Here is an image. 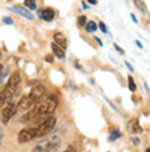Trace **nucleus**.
Segmentation results:
<instances>
[{
	"label": "nucleus",
	"instance_id": "nucleus-16",
	"mask_svg": "<svg viewBox=\"0 0 150 152\" xmlns=\"http://www.w3.org/2000/svg\"><path fill=\"white\" fill-rule=\"evenodd\" d=\"M135 6L139 8V11H142V14H145L146 12V6H145V3H143L142 0H134Z\"/></svg>",
	"mask_w": 150,
	"mask_h": 152
},
{
	"label": "nucleus",
	"instance_id": "nucleus-6",
	"mask_svg": "<svg viewBox=\"0 0 150 152\" xmlns=\"http://www.w3.org/2000/svg\"><path fill=\"white\" fill-rule=\"evenodd\" d=\"M20 82H21V75H20L18 71H16V72H13L11 76L8 77V82H7V84H6V88L11 90L13 93H16L17 88H18V86H20Z\"/></svg>",
	"mask_w": 150,
	"mask_h": 152
},
{
	"label": "nucleus",
	"instance_id": "nucleus-2",
	"mask_svg": "<svg viewBox=\"0 0 150 152\" xmlns=\"http://www.w3.org/2000/svg\"><path fill=\"white\" fill-rule=\"evenodd\" d=\"M38 105H39V118H47V116H52L53 112L56 111L58 100L54 94H52V96H47L46 98L38 101Z\"/></svg>",
	"mask_w": 150,
	"mask_h": 152
},
{
	"label": "nucleus",
	"instance_id": "nucleus-11",
	"mask_svg": "<svg viewBox=\"0 0 150 152\" xmlns=\"http://www.w3.org/2000/svg\"><path fill=\"white\" fill-rule=\"evenodd\" d=\"M128 129H129L131 133H134V134H139V133L143 132V129L140 127V124H139L138 119H134L131 120L129 123H128Z\"/></svg>",
	"mask_w": 150,
	"mask_h": 152
},
{
	"label": "nucleus",
	"instance_id": "nucleus-24",
	"mask_svg": "<svg viewBox=\"0 0 150 152\" xmlns=\"http://www.w3.org/2000/svg\"><path fill=\"white\" fill-rule=\"evenodd\" d=\"M135 43H136V46H138L139 48H143V44L140 43V42H139V40H136V42H135Z\"/></svg>",
	"mask_w": 150,
	"mask_h": 152
},
{
	"label": "nucleus",
	"instance_id": "nucleus-32",
	"mask_svg": "<svg viewBox=\"0 0 150 152\" xmlns=\"http://www.w3.org/2000/svg\"><path fill=\"white\" fill-rule=\"evenodd\" d=\"M0 72H3V65L0 64Z\"/></svg>",
	"mask_w": 150,
	"mask_h": 152
},
{
	"label": "nucleus",
	"instance_id": "nucleus-10",
	"mask_svg": "<svg viewBox=\"0 0 150 152\" xmlns=\"http://www.w3.org/2000/svg\"><path fill=\"white\" fill-rule=\"evenodd\" d=\"M54 43H56L57 46H60L63 50H65V48H67V39H65V36L61 32H56V33H54Z\"/></svg>",
	"mask_w": 150,
	"mask_h": 152
},
{
	"label": "nucleus",
	"instance_id": "nucleus-12",
	"mask_svg": "<svg viewBox=\"0 0 150 152\" xmlns=\"http://www.w3.org/2000/svg\"><path fill=\"white\" fill-rule=\"evenodd\" d=\"M52 50H53V53H54V56H56L57 58H64V57H65L64 50H63L60 46H57L54 42L52 43Z\"/></svg>",
	"mask_w": 150,
	"mask_h": 152
},
{
	"label": "nucleus",
	"instance_id": "nucleus-17",
	"mask_svg": "<svg viewBox=\"0 0 150 152\" xmlns=\"http://www.w3.org/2000/svg\"><path fill=\"white\" fill-rule=\"evenodd\" d=\"M86 17L85 15H79L78 17V26H79V28H82V26H85L86 25Z\"/></svg>",
	"mask_w": 150,
	"mask_h": 152
},
{
	"label": "nucleus",
	"instance_id": "nucleus-31",
	"mask_svg": "<svg viewBox=\"0 0 150 152\" xmlns=\"http://www.w3.org/2000/svg\"><path fill=\"white\" fill-rule=\"evenodd\" d=\"M1 138H3V132L0 130V142H1Z\"/></svg>",
	"mask_w": 150,
	"mask_h": 152
},
{
	"label": "nucleus",
	"instance_id": "nucleus-29",
	"mask_svg": "<svg viewBox=\"0 0 150 152\" xmlns=\"http://www.w3.org/2000/svg\"><path fill=\"white\" fill-rule=\"evenodd\" d=\"M82 7L85 8V10H88V4H86L85 1H82Z\"/></svg>",
	"mask_w": 150,
	"mask_h": 152
},
{
	"label": "nucleus",
	"instance_id": "nucleus-26",
	"mask_svg": "<svg viewBox=\"0 0 150 152\" xmlns=\"http://www.w3.org/2000/svg\"><path fill=\"white\" fill-rule=\"evenodd\" d=\"M46 61H47V62H53V57L47 56V57H46Z\"/></svg>",
	"mask_w": 150,
	"mask_h": 152
},
{
	"label": "nucleus",
	"instance_id": "nucleus-9",
	"mask_svg": "<svg viewBox=\"0 0 150 152\" xmlns=\"http://www.w3.org/2000/svg\"><path fill=\"white\" fill-rule=\"evenodd\" d=\"M14 94L16 93H13L11 90H8V88L4 87L1 91H0V108H3L4 105L7 104V101L11 98V97H14Z\"/></svg>",
	"mask_w": 150,
	"mask_h": 152
},
{
	"label": "nucleus",
	"instance_id": "nucleus-7",
	"mask_svg": "<svg viewBox=\"0 0 150 152\" xmlns=\"http://www.w3.org/2000/svg\"><path fill=\"white\" fill-rule=\"evenodd\" d=\"M7 10H10V11H13V12H16V14H18V15H21V17H24V18H27V20H29V21L33 20L32 12L29 11V10H25L24 7L14 6V7H10V8H7Z\"/></svg>",
	"mask_w": 150,
	"mask_h": 152
},
{
	"label": "nucleus",
	"instance_id": "nucleus-28",
	"mask_svg": "<svg viewBox=\"0 0 150 152\" xmlns=\"http://www.w3.org/2000/svg\"><path fill=\"white\" fill-rule=\"evenodd\" d=\"M88 3H90V4H98V0H88Z\"/></svg>",
	"mask_w": 150,
	"mask_h": 152
},
{
	"label": "nucleus",
	"instance_id": "nucleus-1",
	"mask_svg": "<svg viewBox=\"0 0 150 152\" xmlns=\"http://www.w3.org/2000/svg\"><path fill=\"white\" fill-rule=\"evenodd\" d=\"M45 91H46V88L43 84H36L35 87H32V90L29 91L28 96L22 97V98L18 101L17 108L20 109V111H28V109H31L38 101H41L42 98H43Z\"/></svg>",
	"mask_w": 150,
	"mask_h": 152
},
{
	"label": "nucleus",
	"instance_id": "nucleus-8",
	"mask_svg": "<svg viewBox=\"0 0 150 152\" xmlns=\"http://www.w3.org/2000/svg\"><path fill=\"white\" fill-rule=\"evenodd\" d=\"M38 15H39V18L46 21V22H50L54 18V10H52V8H41L38 11Z\"/></svg>",
	"mask_w": 150,
	"mask_h": 152
},
{
	"label": "nucleus",
	"instance_id": "nucleus-27",
	"mask_svg": "<svg viewBox=\"0 0 150 152\" xmlns=\"http://www.w3.org/2000/svg\"><path fill=\"white\" fill-rule=\"evenodd\" d=\"M131 18H132V21H134L135 24H138V21H136V17H135L134 14H131Z\"/></svg>",
	"mask_w": 150,
	"mask_h": 152
},
{
	"label": "nucleus",
	"instance_id": "nucleus-3",
	"mask_svg": "<svg viewBox=\"0 0 150 152\" xmlns=\"http://www.w3.org/2000/svg\"><path fill=\"white\" fill-rule=\"evenodd\" d=\"M56 126V118L54 116H47L42 120L41 123L35 127V132H36V137H45L47 136L50 132Z\"/></svg>",
	"mask_w": 150,
	"mask_h": 152
},
{
	"label": "nucleus",
	"instance_id": "nucleus-23",
	"mask_svg": "<svg viewBox=\"0 0 150 152\" xmlns=\"http://www.w3.org/2000/svg\"><path fill=\"white\" fill-rule=\"evenodd\" d=\"M125 65H126V68L129 69L131 72H134V71H135V69H134V66H132V65H131L129 62H128V61H126V62H125Z\"/></svg>",
	"mask_w": 150,
	"mask_h": 152
},
{
	"label": "nucleus",
	"instance_id": "nucleus-15",
	"mask_svg": "<svg viewBox=\"0 0 150 152\" xmlns=\"http://www.w3.org/2000/svg\"><path fill=\"white\" fill-rule=\"evenodd\" d=\"M128 88H129L132 93L136 91V83H135V80L132 76H128Z\"/></svg>",
	"mask_w": 150,
	"mask_h": 152
},
{
	"label": "nucleus",
	"instance_id": "nucleus-25",
	"mask_svg": "<svg viewBox=\"0 0 150 152\" xmlns=\"http://www.w3.org/2000/svg\"><path fill=\"white\" fill-rule=\"evenodd\" d=\"M132 144H134V145H138L139 144V140H138V138H132Z\"/></svg>",
	"mask_w": 150,
	"mask_h": 152
},
{
	"label": "nucleus",
	"instance_id": "nucleus-5",
	"mask_svg": "<svg viewBox=\"0 0 150 152\" xmlns=\"http://www.w3.org/2000/svg\"><path fill=\"white\" fill-rule=\"evenodd\" d=\"M35 137H36L35 127L22 129V130L18 133V142H20V144H25V142H29L31 140H33Z\"/></svg>",
	"mask_w": 150,
	"mask_h": 152
},
{
	"label": "nucleus",
	"instance_id": "nucleus-30",
	"mask_svg": "<svg viewBox=\"0 0 150 152\" xmlns=\"http://www.w3.org/2000/svg\"><path fill=\"white\" fill-rule=\"evenodd\" d=\"M96 42H98V43H99V46H103V43H101V40L99 39V37H96Z\"/></svg>",
	"mask_w": 150,
	"mask_h": 152
},
{
	"label": "nucleus",
	"instance_id": "nucleus-20",
	"mask_svg": "<svg viewBox=\"0 0 150 152\" xmlns=\"http://www.w3.org/2000/svg\"><path fill=\"white\" fill-rule=\"evenodd\" d=\"M114 48H115V50H117V51L120 53V54H121V56H124V54H125V51H124V50H122V48L120 47V46H118L117 43H114Z\"/></svg>",
	"mask_w": 150,
	"mask_h": 152
},
{
	"label": "nucleus",
	"instance_id": "nucleus-33",
	"mask_svg": "<svg viewBox=\"0 0 150 152\" xmlns=\"http://www.w3.org/2000/svg\"><path fill=\"white\" fill-rule=\"evenodd\" d=\"M146 152H150V148H147V149H146Z\"/></svg>",
	"mask_w": 150,
	"mask_h": 152
},
{
	"label": "nucleus",
	"instance_id": "nucleus-22",
	"mask_svg": "<svg viewBox=\"0 0 150 152\" xmlns=\"http://www.w3.org/2000/svg\"><path fill=\"white\" fill-rule=\"evenodd\" d=\"M63 152H75V148H74L72 145H69V147H67L65 151H63Z\"/></svg>",
	"mask_w": 150,
	"mask_h": 152
},
{
	"label": "nucleus",
	"instance_id": "nucleus-19",
	"mask_svg": "<svg viewBox=\"0 0 150 152\" xmlns=\"http://www.w3.org/2000/svg\"><path fill=\"white\" fill-rule=\"evenodd\" d=\"M99 28H100V31L103 33H109V31H107V26H106V24L104 22H99V25H98Z\"/></svg>",
	"mask_w": 150,
	"mask_h": 152
},
{
	"label": "nucleus",
	"instance_id": "nucleus-18",
	"mask_svg": "<svg viewBox=\"0 0 150 152\" xmlns=\"http://www.w3.org/2000/svg\"><path fill=\"white\" fill-rule=\"evenodd\" d=\"M120 136H121V133L118 132V130H113V132H111V136H110V140L114 141L115 138H118Z\"/></svg>",
	"mask_w": 150,
	"mask_h": 152
},
{
	"label": "nucleus",
	"instance_id": "nucleus-21",
	"mask_svg": "<svg viewBox=\"0 0 150 152\" xmlns=\"http://www.w3.org/2000/svg\"><path fill=\"white\" fill-rule=\"evenodd\" d=\"M3 22H4V24H7V25H13V20H11V18H8V17H4Z\"/></svg>",
	"mask_w": 150,
	"mask_h": 152
},
{
	"label": "nucleus",
	"instance_id": "nucleus-13",
	"mask_svg": "<svg viewBox=\"0 0 150 152\" xmlns=\"http://www.w3.org/2000/svg\"><path fill=\"white\" fill-rule=\"evenodd\" d=\"M98 24L95 22V21H88L86 22V25H85V29H86V32L88 33H93V32H96L98 31Z\"/></svg>",
	"mask_w": 150,
	"mask_h": 152
},
{
	"label": "nucleus",
	"instance_id": "nucleus-14",
	"mask_svg": "<svg viewBox=\"0 0 150 152\" xmlns=\"http://www.w3.org/2000/svg\"><path fill=\"white\" fill-rule=\"evenodd\" d=\"M24 6L28 8L29 11L36 10V1H35V0H25V1H24Z\"/></svg>",
	"mask_w": 150,
	"mask_h": 152
},
{
	"label": "nucleus",
	"instance_id": "nucleus-4",
	"mask_svg": "<svg viewBox=\"0 0 150 152\" xmlns=\"http://www.w3.org/2000/svg\"><path fill=\"white\" fill-rule=\"evenodd\" d=\"M17 104H18V102H16L11 97V98L7 101V104L3 107V109H1V123L3 124H7L8 122H10V119L16 115V112L18 111Z\"/></svg>",
	"mask_w": 150,
	"mask_h": 152
}]
</instances>
